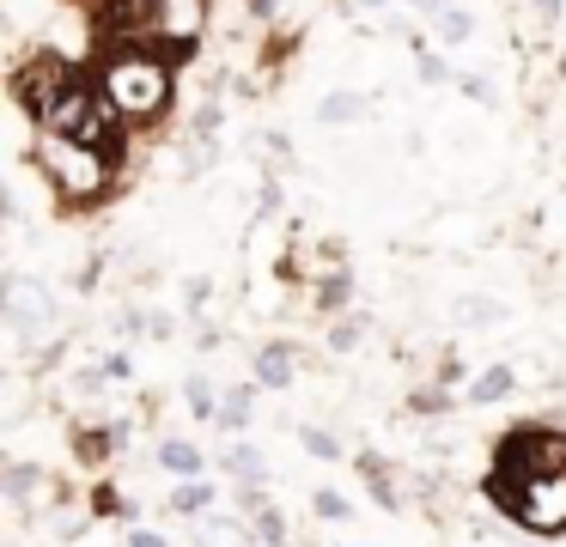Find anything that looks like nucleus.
<instances>
[{
	"label": "nucleus",
	"instance_id": "nucleus-1",
	"mask_svg": "<svg viewBox=\"0 0 566 547\" xmlns=\"http://www.w3.org/2000/svg\"><path fill=\"white\" fill-rule=\"evenodd\" d=\"M98 85L123 122H153L171 104V49L159 43H111L98 61Z\"/></svg>",
	"mask_w": 566,
	"mask_h": 547
},
{
	"label": "nucleus",
	"instance_id": "nucleus-2",
	"mask_svg": "<svg viewBox=\"0 0 566 547\" xmlns=\"http://www.w3.org/2000/svg\"><path fill=\"white\" fill-rule=\"evenodd\" d=\"M31 122L50 128V134H74V140H86V146H104V152H116V134H123V116H116V104L104 97V85L86 80V73H74V67H67V80L55 85V97Z\"/></svg>",
	"mask_w": 566,
	"mask_h": 547
},
{
	"label": "nucleus",
	"instance_id": "nucleus-3",
	"mask_svg": "<svg viewBox=\"0 0 566 547\" xmlns=\"http://www.w3.org/2000/svg\"><path fill=\"white\" fill-rule=\"evenodd\" d=\"M111 158L116 152L86 146V140H74V134H50V128H43V140H38L43 177H50L55 194H67V201H98V194L111 189Z\"/></svg>",
	"mask_w": 566,
	"mask_h": 547
},
{
	"label": "nucleus",
	"instance_id": "nucleus-4",
	"mask_svg": "<svg viewBox=\"0 0 566 547\" xmlns=\"http://www.w3.org/2000/svg\"><path fill=\"white\" fill-rule=\"evenodd\" d=\"M566 469V432L554 425H517L493 456V498H505L512 486L536 481V474H560Z\"/></svg>",
	"mask_w": 566,
	"mask_h": 547
},
{
	"label": "nucleus",
	"instance_id": "nucleus-5",
	"mask_svg": "<svg viewBox=\"0 0 566 547\" xmlns=\"http://www.w3.org/2000/svg\"><path fill=\"white\" fill-rule=\"evenodd\" d=\"M500 505L512 511V523L524 535H560L566 529V469L560 474H536V481L512 486Z\"/></svg>",
	"mask_w": 566,
	"mask_h": 547
},
{
	"label": "nucleus",
	"instance_id": "nucleus-6",
	"mask_svg": "<svg viewBox=\"0 0 566 547\" xmlns=\"http://www.w3.org/2000/svg\"><path fill=\"white\" fill-rule=\"evenodd\" d=\"M50 316H55V298L38 280H25V274L7 280V323L19 328V340H38L43 328H50Z\"/></svg>",
	"mask_w": 566,
	"mask_h": 547
},
{
	"label": "nucleus",
	"instance_id": "nucleus-7",
	"mask_svg": "<svg viewBox=\"0 0 566 547\" xmlns=\"http://www.w3.org/2000/svg\"><path fill=\"white\" fill-rule=\"evenodd\" d=\"M298 377V347L293 340H269V347H256V383L262 389H293Z\"/></svg>",
	"mask_w": 566,
	"mask_h": 547
},
{
	"label": "nucleus",
	"instance_id": "nucleus-8",
	"mask_svg": "<svg viewBox=\"0 0 566 547\" xmlns=\"http://www.w3.org/2000/svg\"><path fill=\"white\" fill-rule=\"evenodd\" d=\"M220 469L232 474L238 486H262V481H269V462H262V450H256V444H232V450H220Z\"/></svg>",
	"mask_w": 566,
	"mask_h": 547
},
{
	"label": "nucleus",
	"instance_id": "nucleus-9",
	"mask_svg": "<svg viewBox=\"0 0 566 547\" xmlns=\"http://www.w3.org/2000/svg\"><path fill=\"white\" fill-rule=\"evenodd\" d=\"M359 116H371V97L354 92V85H342V92H329V97L317 104V122H323V128H335V122H359Z\"/></svg>",
	"mask_w": 566,
	"mask_h": 547
},
{
	"label": "nucleus",
	"instance_id": "nucleus-10",
	"mask_svg": "<svg viewBox=\"0 0 566 547\" xmlns=\"http://www.w3.org/2000/svg\"><path fill=\"white\" fill-rule=\"evenodd\" d=\"M432 36H439V43H451V49H463V43H475V12L469 7H444V12H432Z\"/></svg>",
	"mask_w": 566,
	"mask_h": 547
},
{
	"label": "nucleus",
	"instance_id": "nucleus-11",
	"mask_svg": "<svg viewBox=\"0 0 566 547\" xmlns=\"http://www.w3.org/2000/svg\"><path fill=\"white\" fill-rule=\"evenodd\" d=\"M250 408H256V383H232L220 396V420H213V425H220V432H244Z\"/></svg>",
	"mask_w": 566,
	"mask_h": 547
},
{
	"label": "nucleus",
	"instance_id": "nucleus-12",
	"mask_svg": "<svg viewBox=\"0 0 566 547\" xmlns=\"http://www.w3.org/2000/svg\"><path fill=\"white\" fill-rule=\"evenodd\" d=\"M512 389H517L512 365H488V371H475V383H469V401H475V408H488V401H505Z\"/></svg>",
	"mask_w": 566,
	"mask_h": 547
},
{
	"label": "nucleus",
	"instance_id": "nucleus-13",
	"mask_svg": "<svg viewBox=\"0 0 566 547\" xmlns=\"http://www.w3.org/2000/svg\"><path fill=\"white\" fill-rule=\"evenodd\" d=\"M457 323L463 328H493V323H505V304L488 298V292H469V298H457Z\"/></svg>",
	"mask_w": 566,
	"mask_h": 547
},
{
	"label": "nucleus",
	"instance_id": "nucleus-14",
	"mask_svg": "<svg viewBox=\"0 0 566 547\" xmlns=\"http://www.w3.org/2000/svg\"><path fill=\"white\" fill-rule=\"evenodd\" d=\"M159 469H171V474H201V469H208V456H201L189 438H165V444H159Z\"/></svg>",
	"mask_w": 566,
	"mask_h": 547
},
{
	"label": "nucleus",
	"instance_id": "nucleus-15",
	"mask_svg": "<svg viewBox=\"0 0 566 547\" xmlns=\"http://www.w3.org/2000/svg\"><path fill=\"white\" fill-rule=\"evenodd\" d=\"M7 498H19V505H25V498H38L43 493V469L38 462H7Z\"/></svg>",
	"mask_w": 566,
	"mask_h": 547
},
{
	"label": "nucleus",
	"instance_id": "nucleus-16",
	"mask_svg": "<svg viewBox=\"0 0 566 547\" xmlns=\"http://www.w3.org/2000/svg\"><path fill=\"white\" fill-rule=\"evenodd\" d=\"M171 511H184V517H208V511H213V486L208 481H184L171 493Z\"/></svg>",
	"mask_w": 566,
	"mask_h": 547
},
{
	"label": "nucleus",
	"instance_id": "nucleus-17",
	"mask_svg": "<svg viewBox=\"0 0 566 547\" xmlns=\"http://www.w3.org/2000/svg\"><path fill=\"white\" fill-rule=\"evenodd\" d=\"M184 401H189V413H196V420H220V396H213L208 377H189V383H184Z\"/></svg>",
	"mask_w": 566,
	"mask_h": 547
},
{
	"label": "nucleus",
	"instance_id": "nucleus-18",
	"mask_svg": "<svg viewBox=\"0 0 566 547\" xmlns=\"http://www.w3.org/2000/svg\"><path fill=\"white\" fill-rule=\"evenodd\" d=\"M298 444H305L317 462H342V438L323 432V425H298Z\"/></svg>",
	"mask_w": 566,
	"mask_h": 547
},
{
	"label": "nucleus",
	"instance_id": "nucleus-19",
	"mask_svg": "<svg viewBox=\"0 0 566 547\" xmlns=\"http://www.w3.org/2000/svg\"><path fill=\"white\" fill-rule=\"evenodd\" d=\"M311 511H317L323 523H354V498H342L335 486H323V493L311 498Z\"/></svg>",
	"mask_w": 566,
	"mask_h": 547
},
{
	"label": "nucleus",
	"instance_id": "nucleus-20",
	"mask_svg": "<svg viewBox=\"0 0 566 547\" xmlns=\"http://www.w3.org/2000/svg\"><path fill=\"white\" fill-rule=\"evenodd\" d=\"M359 469H366V481H371V498H378L384 511H396V481L384 474V462L378 456H359Z\"/></svg>",
	"mask_w": 566,
	"mask_h": 547
},
{
	"label": "nucleus",
	"instance_id": "nucleus-21",
	"mask_svg": "<svg viewBox=\"0 0 566 547\" xmlns=\"http://www.w3.org/2000/svg\"><path fill=\"white\" fill-rule=\"evenodd\" d=\"M347 298H354V274H347V267H342V274H329V280H323L317 304H323V311H342Z\"/></svg>",
	"mask_w": 566,
	"mask_h": 547
},
{
	"label": "nucleus",
	"instance_id": "nucleus-22",
	"mask_svg": "<svg viewBox=\"0 0 566 547\" xmlns=\"http://www.w3.org/2000/svg\"><path fill=\"white\" fill-rule=\"evenodd\" d=\"M359 340H366V316H342V323L329 328V347L335 353H354Z\"/></svg>",
	"mask_w": 566,
	"mask_h": 547
},
{
	"label": "nucleus",
	"instance_id": "nucleus-23",
	"mask_svg": "<svg viewBox=\"0 0 566 547\" xmlns=\"http://www.w3.org/2000/svg\"><path fill=\"white\" fill-rule=\"evenodd\" d=\"M256 541H262V547H286V523H281V511H269V505L256 511Z\"/></svg>",
	"mask_w": 566,
	"mask_h": 547
},
{
	"label": "nucleus",
	"instance_id": "nucleus-24",
	"mask_svg": "<svg viewBox=\"0 0 566 547\" xmlns=\"http://www.w3.org/2000/svg\"><path fill=\"white\" fill-rule=\"evenodd\" d=\"M457 92H463L469 104H493V85H488V73H457Z\"/></svg>",
	"mask_w": 566,
	"mask_h": 547
},
{
	"label": "nucleus",
	"instance_id": "nucleus-25",
	"mask_svg": "<svg viewBox=\"0 0 566 547\" xmlns=\"http://www.w3.org/2000/svg\"><path fill=\"white\" fill-rule=\"evenodd\" d=\"M420 80H427V85H457V73L444 67V61L432 55V49H420Z\"/></svg>",
	"mask_w": 566,
	"mask_h": 547
},
{
	"label": "nucleus",
	"instance_id": "nucleus-26",
	"mask_svg": "<svg viewBox=\"0 0 566 547\" xmlns=\"http://www.w3.org/2000/svg\"><path fill=\"white\" fill-rule=\"evenodd\" d=\"M147 335H153V340H171V335H177V316H171V311H147Z\"/></svg>",
	"mask_w": 566,
	"mask_h": 547
},
{
	"label": "nucleus",
	"instance_id": "nucleus-27",
	"mask_svg": "<svg viewBox=\"0 0 566 547\" xmlns=\"http://www.w3.org/2000/svg\"><path fill=\"white\" fill-rule=\"evenodd\" d=\"M128 547H171V541H165L159 529H140V523H135V529H128Z\"/></svg>",
	"mask_w": 566,
	"mask_h": 547
},
{
	"label": "nucleus",
	"instance_id": "nucleus-28",
	"mask_svg": "<svg viewBox=\"0 0 566 547\" xmlns=\"http://www.w3.org/2000/svg\"><path fill=\"white\" fill-rule=\"evenodd\" d=\"M104 377H111V383H128V359H123V353H111V359H104Z\"/></svg>",
	"mask_w": 566,
	"mask_h": 547
},
{
	"label": "nucleus",
	"instance_id": "nucleus-29",
	"mask_svg": "<svg viewBox=\"0 0 566 547\" xmlns=\"http://www.w3.org/2000/svg\"><path fill=\"white\" fill-rule=\"evenodd\" d=\"M390 7H402V0H347V12H390Z\"/></svg>",
	"mask_w": 566,
	"mask_h": 547
},
{
	"label": "nucleus",
	"instance_id": "nucleus-30",
	"mask_svg": "<svg viewBox=\"0 0 566 547\" xmlns=\"http://www.w3.org/2000/svg\"><path fill=\"white\" fill-rule=\"evenodd\" d=\"M560 7H566V0H536V19L554 24V19H560Z\"/></svg>",
	"mask_w": 566,
	"mask_h": 547
}]
</instances>
